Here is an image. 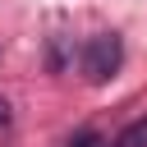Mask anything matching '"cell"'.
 Masks as SVG:
<instances>
[{
    "label": "cell",
    "mask_w": 147,
    "mask_h": 147,
    "mask_svg": "<svg viewBox=\"0 0 147 147\" xmlns=\"http://www.w3.org/2000/svg\"><path fill=\"white\" fill-rule=\"evenodd\" d=\"M119 60H124V46H119V37H115V32H96V37L83 46V78L101 87L106 78H115Z\"/></svg>",
    "instance_id": "cell-1"
},
{
    "label": "cell",
    "mask_w": 147,
    "mask_h": 147,
    "mask_svg": "<svg viewBox=\"0 0 147 147\" xmlns=\"http://www.w3.org/2000/svg\"><path fill=\"white\" fill-rule=\"evenodd\" d=\"M115 147H147V115H142V119H133L129 129H119Z\"/></svg>",
    "instance_id": "cell-2"
},
{
    "label": "cell",
    "mask_w": 147,
    "mask_h": 147,
    "mask_svg": "<svg viewBox=\"0 0 147 147\" xmlns=\"http://www.w3.org/2000/svg\"><path fill=\"white\" fill-rule=\"evenodd\" d=\"M5 124H9V101L0 96V129H5Z\"/></svg>",
    "instance_id": "cell-3"
}]
</instances>
